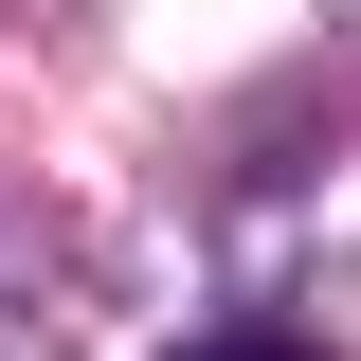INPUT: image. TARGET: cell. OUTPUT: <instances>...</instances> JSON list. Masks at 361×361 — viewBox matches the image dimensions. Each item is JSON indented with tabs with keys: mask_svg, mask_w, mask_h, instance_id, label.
<instances>
[{
	"mask_svg": "<svg viewBox=\"0 0 361 361\" xmlns=\"http://www.w3.org/2000/svg\"><path fill=\"white\" fill-rule=\"evenodd\" d=\"M180 361H307V343H271V325H235V343H180Z\"/></svg>",
	"mask_w": 361,
	"mask_h": 361,
	"instance_id": "6da1fadb",
	"label": "cell"
}]
</instances>
